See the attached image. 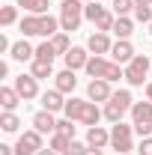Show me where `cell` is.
I'll return each mask as SVG.
<instances>
[{
    "label": "cell",
    "instance_id": "obj_1",
    "mask_svg": "<svg viewBox=\"0 0 152 155\" xmlns=\"http://www.w3.org/2000/svg\"><path fill=\"white\" fill-rule=\"evenodd\" d=\"M18 30L21 36H57L60 33V18H54V15H24V18L18 21Z\"/></svg>",
    "mask_w": 152,
    "mask_h": 155
},
{
    "label": "cell",
    "instance_id": "obj_2",
    "mask_svg": "<svg viewBox=\"0 0 152 155\" xmlns=\"http://www.w3.org/2000/svg\"><path fill=\"white\" fill-rule=\"evenodd\" d=\"M84 0H60V30L63 33H75L84 21Z\"/></svg>",
    "mask_w": 152,
    "mask_h": 155
},
{
    "label": "cell",
    "instance_id": "obj_3",
    "mask_svg": "<svg viewBox=\"0 0 152 155\" xmlns=\"http://www.w3.org/2000/svg\"><path fill=\"white\" fill-rule=\"evenodd\" d=\"M131 93L128 90H116L114 96H111V101H104V119L107 122H122V116L131 110Z\"/></svg>",
    "mask_w": 152,
    "mask_h": 155
},
{
    "label": "cell",
    "instance_id": "obj_4",
    "mask_svg": "<svg viewBox=\"0 0 152 155\" xmlns=\"http://www.w3.org/2000/svg\"><path fill=\"white\" fill-rule=\"evenodd\" d=\"M131 125L140 137H152V101H134L131 104Z\"/></svg>",
    "mask_w": 152,
    "mask_h": 155
},
{
    "label": "cell",
    "instance_id": "obj_5",
    "mask_svg": "<svg viewBox=\"0 0 152 155\" xmlns=\"http://www.w3.org/2000/svg\"><path fill=\"white\" fill-rule=\"evenodd\" d=\"M152 72V63L146 54H137V57L125 66V81L131 84V87H143V81H146V75Z\"/></svg>",
    "mask_w": 152,
    "mask_h": 155
},
{
    "label": "cell",
    "instance_id": "obj_6",
    "mask_svg": "<svg viewBox=\"0 0 152 155\" xmlns=\"http://www.w3.org/2000/svg\"><path fill=\"white\" fill-rule=\"evenodd\" d=\"M131 131H134V125L114 122V128H111V146L116 149V155H128V152L134 149V143H131Z\"/></svg>",
    "mask_w": 152,
    "mask_h": 155
},
{
    "label": "cell",
    "instance_id": "obj_7",
    "mask_svg": "<svg viewBox=\"0 0 152 155\" xmlns=\"http://www.w3.org/2000/svg\"><path fill=\"white\" fill-rule=\"evenodd\" d=\"M39 149H45V146H42V134L36 128L33 131H24L18 137V143H15V155H36Z\"/></svg>",
    "mask_w": 152,
    "mask_h": 155
},
{
    "label": "cell",
    "instance_id": "obj_8",
    "mask_svg": "<svg viewBox=\"0 0 152 155\" xmlns=\"http://www.w3.org/2000/svg\"><path fill=\"white\" fill-rule=\"evenodd\" d=\"M111 96H114L111 81H104V78H93L90 81V87H87V98L90 101H111Z\"/></svg>",
    "mask_w": 152,
    "mask_h": 155
},
{
    "label": "cell",
    "instance_id": "obj_9",
    "mask_svg": "<svg viewBox=\"0 0 152 155\" xmlns=\"http://www.w3.org/2000/svg\"><path fill=\"white\" fill-rule=\"evenodd\" d=\"M15 90H18L21 101H33L39 96V81L33 75H18L15 78Z\"/></svg>",
    "mask_w": 152,
    "mask_h": 155
},
{
    "label": "cell",
    "instance_id": "obj_10",
    "mask_svg": "<svg viewBox=\"0 0 152 155\" xmlns=\"http://www.w3.org/2000/svg\"><path fill=\"white\" fill-rule=\"evenodd\" d=\"M111 57H114V63H119V66H128L137 54H134V48H131L128 39H116L114 48H111Z\"/></svg>",
    "mask_w": 152,
    "mask_h": 155
},
{
    "label": "cell",
    "instance_id": "obj_11",
    "mask_svg": "<svg viewBox=\"0 0 152 155\" xmlns=\"http://www.w3.org/2000/svg\"><path fill=\"white\" fill-rule=\"evenodd\" d=\"M107 143H111V131L104 125H90L87 128V146L90 149H104Z\"/></svg>",
    "mask_w": 152,
    "mask_h": 155
},
{
    "label": "cell",
    "instance_id": "obj_12",
    "mask_svg": "<svg viewBox=\"0 0 152 155\" xmlns=\"http://www.w3.org/2000/svg\"><path fill=\"white\" fill-rule=\"evenodd\" d=\"M33 128H36L39 134H57V119L51 110H39L33 114Z\"/></svg>",
    "mask_w": 152,
    "mask_h": 155
},
{
    "label": "cell",
    "instance_id": "obj_13",
    "mask_svg": "<svg viewBox=\"0 0 152 155\" xmlns=\"http://www.w3.org/2000/svg\"><path fill=\"white\" fill-rule=\"evenodd\" d=\"M111 48H114V42H111L107 33H93V36L87 39V51H90V54L104 57V54H111Z\"/></svg>",
    "mask_w": 152,
    "mask_h": 155
},
{
    "label": "cell",
    "instance_id": "obj_14",
    "mask_svg": "<svg viewBox=\"0 0 152 155\" xmlns=\"http://www.w3.org/2000/svg\"><path fill=\"white\" fill-rule=\"evenodd\" d=\"M90 57H93V54H87V48H78V45H72V51H69L63 60H66V69L78 72V69H87Z\"/></svg>",
    "mask_w": 152,
    "mask_h": 155
},
{
    "label": "cell",
    "instance_id": "obj_15",
    "mask_svg": "<svg viewBox=\"0 0 152 155\" xmlns=\"http://www.w3.org/2000/svg\"><path fill=\"white\" fill-rule=\"evenodd\" d=\"M42 110H51V114H57V110H66V98H63V93H60L57 87L42 93Z\"/></svg>",
    "mask_w": 152,
    "mask_h": 155
},
{
    "label": "cell",
    "instance_id": "obj_16",
    "mask_svg": "<svg viewBox=\"0 0 152 155\" xmlns=\"http://www.w3.org/2000/svg\"><path fill=\"white\" fill-rule=\"evenodd\" d=\"M54 87H57L63 96H69V93H75V87H78V78L72 69H63L60 75H54Z\"/></svg>",
    "mask_w": 152,
    "mask_h": 155
},
{
    "label": "cell",
    "instance_id": "obj_17",
    "mask_svg": "<svg viewBox=\"0 0 152 155\" xmlns=\"http://www.w3.org/2000/svg\"><path fill=\"white\" fill-rule=\"evenodd\" d=\"M12 60H18V63H27V60H36V48L27 42V39H21V42H12Z\"/></svg>",
    "mask_w": 152,
    "mask_h": 155
},
{
    "label": "cell",
    "instance_id": "obj_18",
    "mask_svg": "<svg viewBox=\"0 0 152 155\" xmlns=\"http://www.w3.org/2000/svg\"><path fill=\"white\" fill-rule=\"evenodd\" d=\"M101 116H104V110H98V104L87 98V104H84V110H81V119H78V122H84V125H98Z\"/></svg>",
    "mask_w": 152,
    "mask_h": 155
},
{
    "label": "cell",
    "instance_id": "obj_19",
    "mask_svg": "<svg viewBox=\"0 0 152 155\" xmlns=\"http://www.w3.org/2000/svg\"><path fill=\"white\" fill-rule=\"evenodd\" d=\"M107 66H111V60L93 54L90 63H87V75H90V78H104V75H107Z\"/></svg>",
    "mask_w": 152,
    "mask_h": 155
},
{
    "label": "cell",
    "instance_id": "obj_20",
    "mask_svg": "<svg viewBox=\"0 0 152 155\" xmlns=\"http://www.w3.org/2000/svg\"><path fill=\"white\" fill-rule=\"evenodd\" d=\"M18 101H21V96H18L15 87H0V107L3 110H15Z\"/></svg>",
    "mask_w": 152,
    "mask_h": 155
},
{
    "label": "cell",
    "instance_id": "obj_21",
    "mask_svg": "<svg viewBox=\"0 0 152 155\" xmlns=\"http://www.w3.org/2000/svg\"><path fill=\"white\" fill-rule=\"evenodd\" d=\"M30 75L42 81V78H54V66L45 63V60H30Z\"/></svg>",
    "mask_w": 152,
    "mask_h": 155
},
{
    "label": "cell",
    "instance_id": "obj_22",
    "mask_svg": "<svg viewBox=\"0 0 152 155\" xmlns=\"http://www.w3.org/2000/svg\"><path fill=\"white\" fill-rule=\"evenodd\" d=\"M111 33H116V39H128L134 33V24L128 15H116V24H114V30Z\"/></svg>",
    "mask_w": 152,
    "mask_h": 155
},
{
    "label": "cell",
    "instance_id": "obj_23",
    "mask_svg": "<svg viewBox=\"0 0 152 155\" xmlns=\"http://www.w3.org/2000/svg\"><path fill=\"white\" fill-rule=\"evenodd\" d=\"M18 125H21V119L15 116V110H3V114H0V128H3L6 134H15Z\"/></svg>",
    "mask_w": 152,
    "mask_h": 155
},
{
    "label": "cell",
    "instance_id": "obj_24",
    "mask_svg": "<svg viewBox=\"0 0 152 155\" xmlns=\"http://www.w3.org/2000/svg\"><path fill=\"white\" fill-rule=\"evenodd\" d=\"M18 6H24L30 15H48V0H15Z\"/></svg>",
    "mask_w": 152,
    "mask_h": 155
},
{
    "label": "cell",
    "instance_id": "obj_25",
    "mask_svg": "<svg viewBox=\"0 0 152 155\" xmlns=\"http://www.w3.org/2000/svg\"><path fill=\"white\" fill-rule=\"evenodd\" d=\"M84 104H87V101H84V98H69V101H66V110H63V114H66V119H81V110H84Z\"/></svg>",
    "mask_w": 152,
    "mask_h": 155
},
{
    "label": "cell",
    "instance_id": "obj_26",
    "mask_svg": "<svg viewBox=\"0 0 152 155\" xmlns=\"http://www.w3.org/2000/svg\"><path fill=\"white\" fill-rule=\"evenodd\" d=\"M51 45H54V51H57V54H63V57L72 51V45H69V33H63V30H60L57 36H51Z\"/></svg>",
    "mask_w": 152,
    "mask_h": 155
},
{
    "label": "cell",
    "instance_id": "obj_27",
    "mask_svg": "<svg viewBox=\"0 0 152 155\" xmlns=\"http://www.w3.org/2000/svg\"><path fill=\"white\" fill-rule=\"evenodd\" d=\"M57 57V51H54V45H51V39H45L42 45L36 48V60H45V63H54Z\"/></svg>",
    "mask_w": 152,
    "mask_h": 155
},
{
    "label": "cell",
    "instance_id": "obj_28",
    "mask_svg": "<svg viewBox=\"0 0 152 155\" xmlns=\"http://www.w3.org/2000/svg\"><path fill=\"white\" fill-rule=\"evenodd\" d=\"M114 24H116V15H114V12H104L101 18L95 21V33H111Z\"/></svg>",
    "mask_w": 152,
    "mask_h": 155
},
{
    "label": "cell",
    "instance_id": "obj_29",
    "mask_svg": "<svg viewBox=\"0 0 152 155\" xmlns=\"http://www.w3.org/2000/svg\"><path fill=\"white\" fill-rule=\"evenodd\" d=\"M104 12H107V9H104V6H98V0H95V3H87V6H84V18L87 21H98L101 18V15H104Z\"/></svg>",
    "mask_w": 152,
    "mask_h": 155
},
{
    "label": "cell",
    "instance_id": "obj_30",
    "mask_svg": "<svg viewBox=\"0 0 152 155\" xmlns=\"http://www.w3.org/2000/svg\"><path fill=\"white\" fill-rule=\"evenodd\" d=\"M134 18L149 24L152 21V3H134Z\"/></svg>",
    "mask_w": 152,
    "mask_h": 155
},
{
    "label": "cell",
    "instance_id": "obj_31",
    "mask_svg": "<svg viewBox=\"0 0 152 155\" xmlns=\"http://www.w3.org/2000/svg\"><path fill=\"white\" fill-rule=\"evenodd\" d=\"M15 21H18V9H15V6H3V9H0V24H3V27H12Z\"/></svg>",
    "mask_w": 152,
    "mask_h": 155
},
{
    "label": "cell",
    "instance_id": "obj_32",
    "mask_svg": "<svg viewBox=\"0 0 152 155\" xmlns=\"http://www.w3.org/2000/svg\"><path fill=\"white\" fill-rule=\"evenodd\" d=\"M69 143H72V137H66V134H51V149H54V152H66V149H69Z\"/></svg>",
    "mask_w": 152,
    "mask_h": 155
},
{
    "label": "cell",
    "instance_id": "obj_33",
    "mask_svg": "<svg viewBox=\"0 0 152 155\" xmlns=\"http://www.w3.org/2000/svg\"><path fill=\"white\" fill-rule=\"evenodd\" d=\"M75 119H57V134H66L75 140V125H72Z\"/></svg>",
    "mask_w": 152,
    "mask_h": 155
},
{
    "label": "cell",
    "instance_id": "obj_34",
    "mask_svg": "<svg viewBox=\"0 0 152 155\" xmlns=\"http://www.w3.org/2000/svg\"><path fill=\"white\" fill-rule=\"evenodd\" d=\"M134 12V0H114V15H128Z\"/></svg>",
    "mask_w": 152,
    "mask_h": 155
},
{
    "label": "cell",
    "instance_id": "obj_35",
    "mask_svg": "<svg viewBox=\"0 0 152 155\" xmlns=\"http://www.w3.org/2000/svg\"><path fill=\"white\" fill-rule=\"evenodd\" d=\"M87 152H90V146H87V143H78V140H72V143H69V149H66L63 155H87Z\"/></svg>",
    "mask_w": 152,
    "mask_h": 155
},
{
    "label": "cell",
    "instance_id": "obj_36",
    "mask_svg": "<svg viewBox=\"0 0 152 155\" xmlns=\"http://www.w3.org/2000/svg\"><path fill=\"white\" fill-rule=\"evenodd\" d=\"M140 155H152V137H140V146H137Z\"/></svg>",
    "mask_w": 152,
    "mask_h": 155
},
{
    "label": "cell",
    "instance_id": "obj_37",
    "mask_svg": "<svg viewBox=\"0 0 152 155\" xmlns=\"http://www.w3.org/2000/svg\"><path fill=\"white\" fill-rule=\"evenodd\" d=\"M0 155H15V146H9V143H0Z\"/></svg>",
    "mask_w": 152,
    "mask_h": 155
},
{
    "label": "cell",
    "instance_id": "obj_38",
    "mask_svg": "<svg viewBox=\"0 0 152 155\" xmlns=\"http://www.w3.org/2000/svg\"><path fill=\"white\" fill-rule=\"evenodd\" d=\"M0 51H12V42H9L6 36H0Z\"/></svg>",
    "mask_w": 152,
    "mask_h": 155
},
{
    "label": "cell",
    "instance_id": "obj_39",
    "mask_svg": "<svg viewBox=\"0 0 152 155\" xmlns=\"http://www.w3.org/2000/svg\"><path fill=\"white\" fill-rule=\"evenodd\" d=\"M36 155H60V152H54V149H51V146H48V149H39Z\"/></svg>",
    "mask_w": 152,
    "mask_h": 155
},
{
    "label": "cell",
    "instance_id": "obj_40",
    "mask_svg": "<svg viewBox=\"0 0 152 155\" xmlns=\"http://www.w3.org/2000/svg\"><path fill=\"white\" fill-rule=\"evenodd\" d=\"M146 98H149V101H152V81H149V84H146Z\"/></svg>",
    "mask_w": 152,
    "mask_h": 155
},
{
    "label": "cell",
    "instance_id": "obj_41",
    "mask_svg": "<svg viewBox=\"0 0 152 155\" xmlns=\"http://www.w3.org/2000/svg\"><path fill=\"white\" fill-rule=\"evenodd\" d=\"M87 155H104V149H90Z\"/></svg>",
    "mask_w": 152,
    "mask_h": 155
},
{
    "label": "cell",
    "instance_id": "obj_42",
    "mask_svg": "<svg viewBox=\"0 0 152 155\" xmlns=\"http://www.w3.org/2000/svg\"><path fill=\"white\" fill-rule=\"evenodd\" d=\"M134 3H152V0H134Z\"/></svg>",
    "mask_w": 152,
    "mask_h": 155
},
{
    "label": "cell",
    "instance_id": "obj_43",
    "mask_svg": "<svg viewBox=\"0 0 152 155\" xmlns=\"http://www.w3.org/2000/svg\"><path fill=\"white\" fill-rule=\"evenodd\" d=\"M149 36H152V21H149Z\"/></svg>",
    "mask_w": 152,
    "mask_h": 155
},
{
    "label": "cell",
    "instance_id": "obj_44",
    "mask_svg": "<svg viewBox=\"0 0 152 155\" xmlns=\"http://www.w3.org/2000/svg\"><path fill=\"white\" fill-rule=\"evenodd\" d=\"M84 3H95V0H84Z\"/></svg>",
    "mask_w": 152,
    "mask_h": 155
},
{
    "label": "cell",
    "instance_id": "obj_45",
    "mask_svg": "<svg viewBox=\"0 0 152 155\" xmlns=\"http://www.w3.org/2000/svg\"><path fill=\"white\" fill-rule=\"evenodd\" d=\"M128 155H131V152H128Z\"/></svg>",
    "mask_w": 152,
    "mask_h": 155
}]
</instances>
